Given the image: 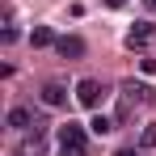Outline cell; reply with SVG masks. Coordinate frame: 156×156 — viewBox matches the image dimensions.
Returning a JSON list of instances; mask_svg holds the SVG:
<instances>
[{
    "instance_id": "obj_14",
    "label": "cell",
    "mask_w": 156,
    "mask_h": 156,
    "mask_svg": "<svg viewBox=\"0 0 156 156\" xmlns=\"http://www.w3.org/2000/svg\"><path fill=\"white\" fill-rule=\"evenodd\" d=\"M144 9H148V13H156V0H144Z\"/></svg>"
},
{
    "instance_id": "obj_9",
    "label": "cell",
    "mask_w": 156,
    "mask_h": 156,
    "mask_svg": "<svg viewBox=\"0 0 156 156\" xmlns=\"http://www.w3.org/2000/svg\"><path fill=\"white\" fill-rule=\"evenodd\" d=\"M114 127H118V122H114V118H105V114H97V118L89 122V131H93V135H110Z\"/></svg>"
},
{
    "instance_id": "obj_6",
    "label": "cell",
    "mask_w": 156,
    "mask_h": 156,
    "mask_svg": "<svg viewBox=\"0 0 156 156\" xmlns=\"http://www.w3.org/2000/svg\"><path fill=\"white\" fill-rule=\"evenodd\" d=\"M42 152H47V139H42V131L26 135V139H21V148H17V156H42Z\"/></svg>"
},
{
    "instance_id": "obj_13",
    "label": "cell",
    "mask_w": 156,
    "mask_h": 156,
    "mask_svg": "<svg viewBox=\"0 0 156 156\" xmlns=\"http://www.w3.org/2000/svg\"><path fill=\"white\" fill-rule=\"evenodd\" d=\"M114 156H139V152H135V148H118Z\"/></svg>"
},
{
    "instance_id": "obj_7",
    "label": "cell",
    "mask_w": 156,
    "mask_h": 156,
    "mask_svg": "<svg viewBox=\"0 0 156 156\" xmlns=\"http://www.w3.org/2000/svg\"><path fill=\"white\" fill-rule=\"evenodd\" d=\"M122 97H127V101H152V89H148V84H139V80H127V84H122Z\"/></svg>"
},
{
    "instance_id": "obj_12",
    "label": "cell",
    "mask_w": 156,
    "mask_h": 156,
    "mask_svg": "<svg viewBox=\"0 0 156 156\" xmlns=\"http://www.w3.org/2000/svg\"><path fill=\"white\" fill-rule=\"evenodd\" d=\"M105 9H127V0H101Z\"/></svg>"
},
{
    "instance_id": "obj_10",
    "label": "cell",
    "mask_w": 156,
    "mask_h": 156,
    "mask_svg": "<svg viewBox=\"0 0 156 156\" xmlns=\"http://www.w3.org/2000/svg\"><path fill=\"white\" fill-rule=\"evenodd\" d=\"M139 144H144V148H156V127L144 131V135H139Z\"/></svg>"
},
{
    "instance_id": "obj_8",
    "label": "cell",
    "mask_w": 156,
    "mask_h": 156,
    "mask_svg": "<svg viewBox=\"0 0 156 156\" xmlns=\"http://www.w3.org/2000/svg\"><path fill=\"white\" fill-rule=\"evenodd\" d=\"M30 42H34V47H55L59 38H55L51 26H34V30H30Z\"/></svg>"
},
{
    "instance_id": "obj_1",
    "label": "cell",
    "mask_w": 156,
    "mask_h": 156,
    "mask_svg": "<svg viewBox=\"0 0 156 156\" xmlns=\"http://www.w3.org/2000/svg\"><path fill=\"white\" fill-rule=\"evenodd\" d=\"M59 152L63 156H84L89 152V135H84L80 122H63L59 127Z\"/></svg>"
},
{
    "instance_id": "obj_11",
    "label": "cell",
    "mask_w": 156,
    "mask_h": 156,
    "mask_svg": "<svg viewBox=\"0 0 156 156\" xmlns=\"http://www.w3.org/2000/svg\"><path fill=\"white\" fill-rule=\"evenodd\" d=\"M139 68H144V76H156V59H139Z\"/></svg>"
},
{
    "instance_id": "obj_5",
    "label": "cell",
    "mask_w": 156,
    "mask_h": 156,
    "mask_svg": "<svg viewBox=\"0 0 156 156\" xmlns=\"http://www.w3.org/2000/svg\"><path fill=\"white\" fill-rule=\"evenodd\" d=\"M55 51L63 55V59H84L89 47H84V38H80V34H63V38L55 42Z\"/></svg>"
},
{
    "instance_id": "obj_3",
    "label": "cell",
    "mask_w": 156,
    "mask_h": 156,
    "mask_svg": "<svg viewBox=\"0 0 156 156\" xmlns=\"http://www.w3.org/2000/svg\"><path fill=\"white\" fill-rule=\"evenodd\" d=\"M4 122H9L13 131H38V118H34L30 105H13V110L4 114Z\"/></svg>"
},
{
    "instance_id": "obj_4",
    "label": "cell",
    "mask_w": 156,
    "mask_h": 156,
    "mask_svg": "<svg viewBox=\"0 0 156 156\" xmlns=\"http://www.w3.org/2000/svg\"><path fill=\"white\" fill-rule=\"evenodd\" d=\"M42 105H47V110H63V105H68V84L47 80V84H42Z\"/></svg>"
},
{
    "instance_id": "obj_2",
    "label": "cell",
    "mask_w": 156,
    "mask_h": 156,
    "mask_svg": "<svg viewBox=\"0 0 156 156\" xmlns=\"http://www.w3.org/2000/svg\"><path fill=\"white\" fill-rule=\"evenodd\" d=\"M105 93H110V89H105L97 76H80L76 80V101L84 105V110H97V105L105 101Z\"/></svg>"
}]
</instances>
